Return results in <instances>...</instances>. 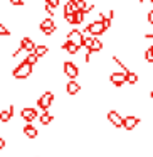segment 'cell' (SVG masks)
Instances as JSON below:
<instances>
[{
	"mask_svg": "<svg viewBox=\"0 0 153 157\" xmlns=\"http://www.w3.org/2000/svg\"><path fill=\"white\" fill-rule=\"evenodd\" d=\"M146 22H148L150 25H153V10L146 12Z\"/></svg>",
	"mask_w": 153,
	"mask_h": 157,
	"instance_id": "83f0119b",
	"label": "cell"
},
{
	"mask_svg": "<svg viewBox=\"0 0 153 157\" xmlns=\"http://www.w3.org/2000/svg\"><path fill=\"white\" fill-rule=\"evenodd\" d=\"M15 117V103H10L7 108L0 110V123H10L12 118Z\"/></svg>",
	"mask_w": 153,
	"mask_h": 157,
	"instance_id": "ba28073f",
	"label": "cell"
},
{
	"mask_svg": "<svg viewBox=\"0 0 153 157\" xmlns=\"http://www.w3.org/2000/svg\"><path fill=\"white\" fill-rule=\"evenodd\" d=\"M151 51H153V48H151Z\"/></svg>",
	"mask_w": 153,
	"mask_h": 157,
	"instance_id": "4dcf8cb0",
	"label": "cell"
},
{
	"mask_svg": "<svg viewBox=\"0 0 153 157\" xmlns=\"http://www.w3.org/2000/svg\"><path fill=\"white\" fill-rule=\"evenodd\" d=\"M145 42H146V46H148V49H151L153 48V34H145Z\"/></svg>",
	"mask_w": 153,
	"mask_h": 157,
	"instance_id": "d4e9b609",
	"label": "cell"
},
{
	"mask_svg": "<svg viewBox=\"0 0 153 157\" xmlns=\"http://www.w3.org/2000/svg\"><path fill=\"white\" fill-rule=\"evenodd\" d=\"M140 123H141V118H140V117H136V115H126V117H123V128H125L126 132L135 130Z\"/></svg>",
	"mask_w": 153,
	"mask_h": 157,
	"instance_id": "52a82bcc",
	"label": "cell"
},
{
	"mask_svg": "<svg viewBox=\"0 0 153 157\" xmlns=\"http://www.w3.org/2000/svg\"><path fill=\"white\" fill-rule=\"evenodd\" d=\"M22 133H24L25 139L35 140L39 137V128L34 125V123H24V127H22Z\"/></svg>",
	"mask_w": 153,
	"mask_h": 157,
	"instance_id": "7c38bea8",
	"label": "cell"
},
{
	"mask_svg": "<svg viewBox=\"0 0 153 157\" xmlns=\"http://www.w3.org/2000/svg\"><path fill=\"white\" fill-rule=\"evenodd\" d=\"M10 36H12V31L9 29V25L0 22V37H10Z\"/></svg>",
	"mask_w": 153,
	"mask_h": 157,
	"instance_id": "603a6c76",
	"label": "cell"
},
{
	"mask_svg": "<svg viewBox=\"0 0 153 157\" xmlns=\"http://www.w3.org/2000/svg\"><path fill=\"white\" fill-rule=\"evenodd\" d=\"M143 58H145L146 63L153 64V51H151V49H145V52H143Z\"/></svg>",
	"mask_w": 153,
	"mask_h": 157,
	"instance_id": "cb8c5ba5",
	"label": "cell"
},
{
	"mask_svg": "<svg viewBox=\"0 0 153 157\" xmlns=\"http://www.w3.org/2000/svg\"><path fill=\"white\" fill-rule=\"evenodd\" d=\"M64 90H66V95H69V96H76L79 91H81V83L76 81V79H69V81L66 83Z\"/></svg>",
	"mask_w": 153,
	"mask_h": 157,
	"instance_id": "5bb4252c",
	"label": "cell"
},
{
	"mask_svg": "<svg viewBox=\"0 0 153 157\" xmlns=\"http://www.w3.org/2000/svg\"><path fill=\"white\" fill-rule=\"evenodd\" d=\"M34 52L39 56V59H41V58H46V56L49 54V46H46V44H37V46H35V49H34Z\"/></svg>",
	"mask_w": 153,
	"mask_h": 157,
	"instance_id": "d6986e66",
	"label": "cell"
},
{
	"mask_svg": "<svg viewBox=\"0 0 153 157\" xmlns=\"http://www.w3.org/2000/svg\"><path fill=\"white\" fill-rule=\"evenodd\" d=\"M61 49H64V51L67 52V54H71V56H76L81 48H79L78 44H74V42H71V41H64L61 44Z\"/></svg>",
	"mask_w": 153,
	"mask_h": 157,
	"instance_id": "9a60e30c",
	"label": "cell"
},
{
	"mask_svg": "<svg viewBox=\"0 0 153 157\" xmlns=\"http://www.w3.org/2000/svg\"><path fill=\"white\" fill-rule=\"evenodd\" d=\"M66 41H71L74 44H78L79 48H82V41H84V32L79 31V29H71V31L66 34Z\"/></svg>",
	"mask_w": 153,
	"mask_h": 157,
	"instance_id": "9c48e42d",
	"label": "cell"
},
{
	"mask_svg": "<svg viewBox=\"0 0 153 157\" xmlns=\"http://www.w3.org/2000/svg\"><path fill=\"white\" fill-rule=\"evenodd\" d=\"M138 81H140V76L136 75L135 71H131V69H129V71L126 73V83H128V85H133V86H135Z\"/></svg>",
	"mask_w": 153,
	"mask_h": 157,
	"instance_id": "ffe728a7",
	"label": "cell"
},
{
	"mask_svg": "<svg viewBox=\"0 0 153 157\" xmlns=\"http://www.w3.org/2000/svg\"><path fill=\"white\" fill-rule=\"evenodd\" d=\"M109 83L116 88H121L123 85H126V73L123 71H115L109 75Z\"/></svg>",
	"mask_w": 153,
	"mask_h": 157,
	"instance_id": "8fae6325",
	"label": "cell"
},
{
	"mask_svg": "<svg viewBox=\"0 0 153 157\" xmlns=\"http://www.w3.org/2000/svg\"><path fill=\"white\" fill-rule=\"evenodd\" d=\"M20 118L25 123H34V120L39 118V112L34 106H22L20 108Z\"/></svg>",
	"mask_w": 153,
	"mask_h": 157,
	"instance_id": "277c9868",
	"label": "cell"
},
{
	"mask_svg": "<svg viewBox=\"0 0 153 157\" xmlns=\"http://www.w3.org/2000/svg\"><path fill=\"white\" fill-rule=\"evenodd\" d=\"M39 122H41V125L42 127H49L51 125L52 122H54V115H52L51 112H49V110H46V112H42L41 115H39Z\"/></svg>",
	"mask_w": 153,
	"mask_h": 157,
	"instance_id": "2e32d148",
	"label": "cell"
},
{
	"mask_svg": "<svg viewBox=\"0 0 153 157\" xmlns=\"http://www.w3.org/2000/svg\"><path fill=\"white\" fill-rule=\"evenodd\" d=\"M62 73H64V76H67L69 79H76L79 76V66L72 61H64L62 63Z\"/></svg>",
	"mask_w": 153,
	"mask_h": 157,
	"instance_id": "5b68a950",
	"label": "cell"
},
{
	"mask_svg": "<svg viewBox=\"0 0 153 157\" xmlns=\"http://www.w3.org/2000/svg\"><path fill=\"white\" fill-rule=\"evenodd\" d=\"M79 9H78V5H76V0H67L64 4V9H62V14L64 15H72V14H76Z\"/></svg>",
	"mask_w": 153,
	"mask_h": 157,
	"instance_id": "e0dca14e",
	"label": "cell"
},
{
	"mask_svg": "<svg viewBox=\"0 0 153 157\" xmlns=\"http://www.w3.org/2000/svg\"><path fill=\"white\" fill-rule=\"evenodd\" d=\"M54 100H56V93L51 91V90H46L44 93H41V95L37 96V108L42 110V112H46V110H51V106L54 105Z\"/></svg>",
	"mask_w": 153,
	"mask_h": 157,
	"instance_id": "7a4b0ae2",
	"label": "cell"
},
{
	"mask_svg": "<svg viewBox=\"0 0 153 157\" xmlns=\"http://www.w3.org/2000/svg\"><path fill=\"white\" fill-rule=\"evenodd\" d=\"M84 32H88L93 37H99V36H103L106 31H104V27H103L101 21H94V22H89L88 27L84 29Z\"/></svg>",
	"mask_w": 153,
	"mask_h": 157,
	"instance_id": "8992f818",
	"label": "cell"
},
{
	"mask_svg": "<svg viewBox=\"0 0 153 157\" xmlns=\"http://www.w3.org/2000/svg\"><path fill=\"white\" fill-rule=\"evenodd\" d=\"M103 48H104V44H103V41L99 37H93V41H91V44H89V51H93V52H101L103 51Z\"/></svg>",
	"mask_w": 153,
	"mask_h": 157,
	"instance_id": "ac0fdd59",
	"label": "cell"
},
{
	"mask_svg": "<svg viewBox=\"0 0 153 157\" xmlns=\"http://www.w3.org/2000/svg\"><path fill=\"white\" fill-rule=\"evenodd\" d=\"M106 118H108V122L111 123L115 128H123V117L119 112H116V110H109L108 113H106Z\"/></svg>",
	"mask_w": 153,
	"mask_h": 157,
	"instance_id": "30bf717a",
	"label": "cell"
},
{
	"mask_svg": "<svg viewBox=\"0 0 153 157\" xmlns=\"http://www.w3.org/2000/svg\"><path fill=\"white\" fill-rule=\"evenodd\" d=\"M5 147H7V140L5 137H0V150H5Z\"/></svg>",
	"mask_w": 153,
	"mask_h": 157,
	"instance_id": "f1b7e54d",
	"label": "cell"
},
{
	"mask_svg": "<svg viewBox=\"0 0 153 157\" xmlns=\"http://www.w3.org/2000/svg\"><path fill=\"white\" fill-rule=\"evenodd\" d=\"M32 157H42V155H32Z\"/></svg>",
	"mask_w": 153,
	"mask_h": 157,
	"instance_id": "f546056e",
	"label": "cell"
},
{
	"mask_svg": "<svg viewBox=\"0 0 153 157\" xmlns=\"http://www.w3.org/2000/svg\"><path fill=\"white\" fill-rule=\"evenodd\" d=\"M9 4H10L12 7H24L25 2L24 0H9Z\"/></svg>",
	"mask_w": 153,
	"mask_h": 157,
	"instance_id": "484cf974",
	"label": "cell"
},
{
	"mask_svg": "<svg viewBox=\"0 0 153 157\" xmlns=\"http://www.w3.org/2000/svg\"><path fill=\"white\" fill-rule=\"evenodd\" d=\"M32 73H34V66H31L27 61H20L14 69H12V76H14V79H19V81H24V79L31 78Z\"/></svg>",
	"mask_w": 153,
	"mask_h": 157,
	"instance_id": "6da1fadb",
	"label": "cell"
},
{
	"mask_svg": "<svg viewBox=\"0 0 153 157\" xmlns=\"http://www.w3.org/2000/svg\"><path fill=\"white\" fill-rule=\"evenodd\" d=\"M24 61H27L31 66H35V64L39 63V56L35 54V52H27V56H25Z\"/></svg>",
	"mask_w": 153,
	"mask_h": 157,
	"instance_id": "44dd1931",
	"label": "cell"
},
{
	"mask_svg": "<svg viewBox=\"0 0 153 157\" xmlns=\"http://www.w3.org/2000/svg\"><path fill=\"white\" fill-rule=\"evenodd\" d=\"M44 4H47V5H51V7L57 9L59 5H61V0H44Z\"/></svg>",
	"mask_w": 153,
	"mask_h": 157,
	"instance_id": "4316f807",
	"label": "cell"
},
{
	"mask_svg": "<svg viewBox=\"0 0 153 157\" xmlns=\"http://www.w3.org/2000/svg\"><path fill=\"white\" fill-rule=\"evenodd\" d=\"M35 41L32 37H29V36H24V37L19 41V48L22 49V51H25V52H34V49H35Z\"/></svg>",
	"mask_w": 153,
	"mask_h": 157,
	"instance_id": "4fadbf2b",
	"label": "cell"
},
{
	"mask_svg": "<svg viewBox=\"0 0 153 157\" xmlns=\"http://www.w3.org/2000/svg\"><path fill=\"white\" fill-rule=\"evenodd\" d=\"M84 21H86V14L82 10H78L74 14V25H81Z\"/></svg>",
	"mask_w": 153,
	"mask_h": 157,
	"instance_id": "7402d4cb",
	"label": "cell"
},
{
	"mask_svg": "<svg viewBox=\"0 0 153 157\" xmlns=\"http://www.w3.org/2000/svg\"><path fill=\"white\" fill-rule=\"evenodd\" d=\"M39 31H41V34L44 36H52L57 32V25H56L54 22V17H46L41 21V24H39Z\"/></svg>",
	"mask_w": 153,
	"mask_h": 157,
	"instance_id": "3957f363",
	"label": "cell"
}]
</instances>
